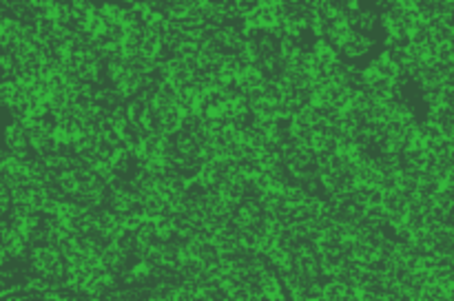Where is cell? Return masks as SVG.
I'll list each match as a JSON object with an SVG mask.
<instances>
[{"mask_svg": "<svg viewBox=\"0 0 454 301\" xmlns=\"http://www.w3.org/2000/svg\"><path fill=\"white\" fill-rule=\"evenodd\" d=\"M53 184L58 186V190H60V193L65 195L67 199H74L75 195L80 193V180H78V173H75L74 168L58 173L56 181H53Z\"/></svg>", "mask_w": 454, "mask_h": 301, "instance_id": "cell-3", "label": "cell"}, {"mask_svg": "<svg viewBox=\"0 0 454 301\" xmlns=\"http://www.w3.org/2000/svg\"><path fill=\"white\" fill-rule=\"evenodd\" d=\"M375 47H377L375 35L359 34V31H355V35L350 38V42L346 44L340 53L346 58V60H359V58H364V56H368V53L375 51Z\"/></svg>", "mask_w": 454, "mask_h": 301, "instance_id": "cell-2", "label": "cell"}, {"mask_svg": "<svg viewBox=\"0 0 454 301\" xmlns=\"http://www.w3.org/2000/svg\"><path fill=\"white\" fill-rule=\"evenodd\" d=\"M266 75L262 73V69L257 65H244L242 69H239V73L235 75L233 80V87L239 89V91L247 96V93L255 91V89H262L266 84Z\"/></svg>", "mask_w": 454, "mask_h": 301, "instance_id": "cell-1", "label": "cell"}]
</instances>
